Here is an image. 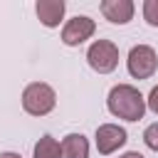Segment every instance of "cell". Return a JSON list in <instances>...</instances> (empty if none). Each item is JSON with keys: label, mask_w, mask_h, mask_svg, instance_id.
<instances>
[{"label": "cell", "mask_w": 158, "mask_h": 158, "mask_svg": "<svg viewBox=\"0 0 158 158\" xmlns=\"http://www.w3.org/2000/svg\"><path fill=\"white\" fill-rule=\"evenodd\" d=\"M94 32H96V22L86 15H77V17L67 20V25L62 30V42L67 47H77V44L86 42Z\"/></svg>", "instance_id": "5"}, {"label": "cell", "mask_w": 158, "mask_h": 158, "mask_svg": "<svg viewBox=\"0 0 158 158\" xmlns=\"http://www.w3.org/2000/svg\"><path fill=\"white\" fill-rule=\"evenodd\" d=\"M99 10H101V15L109 20V22H114V25H126L131 17H133V2L131 0H104L101 5H99Z\"/></svg>", "instance_id": "7"}, {"label": "cell", "mask_w": 158, "mask_h": 158, "mask_svg": "<svg viewBox=\"0 0 158 158\" xmlns=\"http://www.w3.org/2000/svg\"><path fill=\"white\" fill-rule=\"evenodd\" d=\"M57 104V94L44 81H32L22 91V109L30 116H47Z\"/></svg>", "instance_id": "2"}, {"label": "cell", "mask_w": 158, "mask_h": 158, "mask_svg": "<svg viewBox=\"0 0 158 158\" xmlns=\"http://www.w3.org/2000/svg\"><path fill=\"white\" fill-rule=\"evenodd\" d=\"M143 20L151 27H158V0H146L143 2Z\"/></svg>", "instance_id": "11"}, {"label": "cell", "mask_w": 158, "mask_h": 158, "mask_svg": "<svg viewBox=\"0 0 158 158\" xmlns=\"http://www.w3.org/2000/svg\"><path fill=\"white\" fill-rule=\"evenodd\" d=\"M143 141H146V146H148L151 151L158 153V123H151V126L143 131Z\"/></svg>", "instance_id": "12"}, {"label": "cell", "mask_w": 158, "mask_h": 158, "mask_svg": "<svg viewBox=\"0 0 158 158\" xmlns=\"http://www.w3.org/2000/svg\"><path fill=\"white\" fill-rule=\"evenodd\" d=\"M32 158H62V146L57 143V138H52L49 133H44V136L35 143Z\"/></svg>", "instance_id": "10"}, {"label": "cell", "mask_w": 158, "mask_h": 158, "mask_svg": "<svg viewBox=\"0 0 158 158\" xmlns=\"http://www.w3.org/2000/svg\"><path fill=\"white\" fill-rule=\"evenodd\" d=\"M86 62L94 72L99 74H109L116 69L118 64V47L111 40H96L89 49H86Z\"/></svg>", "instance_id": "4"}, {"label": "cell", "mask_w": 158, "mask_h": 158, "mask_svg": "<svg viewBox=\"0 0 158 158\" xmlns=\"http://www.w3.org/2000/svg\"><path fill=\"white\" fill-rule=\"evenodd\" d=\"M126 141H128L126 128H121V126H116V123H101V126L96 128V151H99L101 156L116 153Z\"/></svg>", "instance_id": "6"}, {"label": "cell", "mask_w": 158, "mask_h": 158, "mask_svg": "<svg viewBox=\"0 0 158 158\" xmlns=\"http://www.w3.org/2000/svg\"><path fill=\"white\" fill-rule=\"evenodd\" d=\"M106 106L116 118L123 121H141L146 114V99L131 84H116L106 96Z\"/></svg>", "instance_id": "1"}, {"label": "cell", "mask_w": 158, "mask_h": 158, "mask_svg": "<svg viewBox=\"0 0 158 158\" xmlns=\"http://www.w3.org/2000/svg\"><path fill=\"white\" fill-rule=\"evenodd\" d=\"M126 67H128V74L133 79H148L158 69V54L151 44H136L128 52Z\"/></svg>", "instance_id": "3"}, {"label": "cell", "mask_w": 158, "mask_h": 158, "mask_svg": "<svg viewBox=\"0 0 158 158\" xmlns=\"http://www.w3.org/2000/svg\"><path fill=\"white\" fill-rule=\"evenodd\" d=\"M118 158H143L138 151H128V153H123V156H118Z\"/></svg>", "instance_id": "14"}, {"label": "cell", "mask_w": 158, "mask_h": 158, "mask_svg": "<svg viewBox=\"0 0 158 158\" xmlns=\"http://www.w3.org/2000/svg\"><path fill=\"white\" fill-rule=\"evenodd\" d=\"M146 109H151V111L158 116V86L151 89V94H148V99H146Z\"/></svg>", "instance_id": "13"}, {"label": "cell", "mask_w": 158, "mask_h": 158, "mask_svg": "<svg viewBox=\"0 0 158 158\" xmlns=\"http://www.w3.org/2000/svg\"><path fill=\"white\" fill-rule=\"evenodd\" d=\"M59 146L62 158H89V141L81 133H67Z\"/></svg>", "instance_id": "9"}, {"label": "cell", "mask_w": 158, "mask_h": 158, "mask_svg": "<svg viewBox=\"0 0 158 158\" xmlns=\"http://www.w3.org/2000/svg\"><path fill=\"white\" fill-rule=\"evenodd\" d=\"M0 158H22L20 153H12V151H7V153H0Z\"/></svg>", "instance_id": "15"}, {"label": "cell", "mask_w": 158, "mask_h": 158, "mask_svg": "<svg viewBox=\"0 0 158 158\" xmlns=\"http://www.w3.org/2000/svg\"><path fill=\"white\" fill-rule=\"evenodd\" d=\"M64 10H67L64 0H37L35 5V12L44 27H57L64 17Z\"/></svg>", "instance_id": "8"}]
</instances>
